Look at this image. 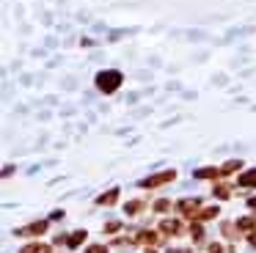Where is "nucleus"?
Here are the masks:
<instances>
[{"label":"nucleus","mask_w":256,"mask_h":253,"mask_svg":"<svg viewBox=\"0 0 256 253\" xmlns=\"http://www.w3.org/2000/svg\"><path fill=\"white\" fill-rule=\"evenodd\" d=\"M220 170H215V168H201V170H196V176L198 179H210V176H218Z\"/></svg>","instance_id":"nucleus-10"},{"label":"nucleus","mask_w":256,"mask_h":253,"mask_svg":"<svg viewBox=\"0 0 256 253\" xmlns=\"http://www.w3.org/2000/svg\"><path fill=\"white\" fill-rule=\"evenodd\" d=\"M248 240H250V245H256V231H250V236H248Z\"/></svg>","instance_id":"nucleus-21"},{"label":"nucleus","mask_w":256,"mask_h":253,"mask_svg":"<svg viewBox=\"0 0 256 253\" xmlns=\"http://www.w3.org/2000/svg\"><path fill=\"white\" fill-rule=\"evenodd\" d=\"M168 206H171V204H168V201H157V206H154V209H157V212H166Z\"/></svg>","instance_id":"nucleus-18"},{"label":"nucleus","mask_w":256,"mask_h":253,"mask_svg":"<svg viewBox=\"0 0 256 253\" xmlns=\"http://www.w3.org/2000/svg\"><path fill=\"white\" fill-rule=\"evenodd\" d=\"M215 214H218V206H206V209H198L196 218H198V220H210V218H215Z\"/></svg>","instance_id":"nucleus-8"},{"label":"nucleus","mask_w":256,"mask_h":253,"mask_svg":"<svg viewBox=\"0 0 256 253\" xmlns=\"http://www.w3.org/2000/svg\"><path fill=\"white\" fill-rule=\"evenodd\" d=\"M86 253H108V248H102V245H91Z\"/></svg>","instance_id":"nucleus-17"},{"label":"nucleus","mask_w":256,"mask_h":253,"mask_svg":"<svg viewBox=\"0 0 256 253\" xmlns=\"http://www.w3.org/2000/svg\"><path fill=\"white\" fill-rule=\"evenodd\" d=\"M240 228H242V231H250V228H254V220H250V218H242V220H240Z\"/></svg>","instance_id":"nucleus-13"},{"label":"nucleus","mask_w":256,"mask_h":253,"mask_svg":"<svg viewBox=\"0 0 256 253\" xmlns=\"http://www.w3.org/2000/svg\"><path fill=\"white\" fill-rule=\"evenodd\" d=\"M206 253H223V248L218 245V242H212V245H210V250H206Z\"/></svg>","instance_id":"nucleus-19"},{"label":"nucleus","mask_w":256,"mask_h":253,"mask_svg":"<svg viewBox=\"0 0 256 253\" xmlns=\"http://www.w3.org/2000/svg\"><path fill=\"white\" fill-rule=\"evenodd\" d=\"M157 236L154 234H138V242H154Z\"/></svg>","instance_id":"nucleus-16"},{"label":"nucleus","mask_w":256,"mask_h":253,"mask_svg":"<svg viewBox=\"0 0 256 253\" xmlns=\"http://www.w3.org/2000/svg\"><path fill=\"white\" fill-rule=\"evenodd\" d=\"M240 187H256V168L245 170V174L240 176Z\"/></svg>","instance_id":"nucleus-5"},{"label":"nucleus","mask_w":256,"mask_h":253,"mask_svg":"<svg viewBox=\"0 0 256 253\" xmlns=\"http://www.w3.org/2000/svg\"><path fill=\"white\" fill-rule=\"evenodd\" d=\"M96 86H100L105 94L116 91V88L122 86V72H116V69H108V72H102V74L96 77Z\"/></svg>","instance_id":"nucleus-1"},{"label":"nucleus","mask_w":256,"mask_h":253,"mask_svg":"<svg viewBox=\"0 0 256 253\" xmlns=\"http://www.w3.org/2000/svg\"><path fill=\"white\" fill-rule=\"evenodd\" d=\"M140 206H144L140 201H132V204H127V214H135V212H140Z\"/></svg>","instance_id":"nucleus-14"},{"label":"nucleus","mask_w":256,"mask_h":253,"mask_svg":"<svg viewBox=\"0 0 256 253\" xmlns=\"http://www.w3.org/2000/svg\"><path fill=\"white\" fill-rule=\"evenodd\" d=\"M22 253H47V248H42V245H28V248H22Z\"/></svg>","instance_id":"nucleus-12"},{"label":"nucleus","mask_w":256,"mask_h":253,"mask_svg":"<svg viewBox=\"0 0 256 253\" xmlns=\"http://www.w3.org/2000/svg\"><path fill=\"white\" fill-rule=\"evenodd\" d=\"M83 240H86V231H74V234L69 236L66 242H69V248H74V245H80V242H83Z\"/></svg>","instance_id":"nucleus-9"},{"label":"nucleus","mask_w":256,"mask_h":253,"mask_svg":"<svg viewBox=\"0 0 256 253\" xmlns=\"http://www.w3.org/2000/svg\"><path fill=\"white\" fill-rule=\"evenodd\" d=\"M47 231V223L44 220H39V223H34V226H28V228H22L20 234H44Z\"/></svg>","instance_id":"nucleus-7"},{"label":"nucleus","mask_w":256,"mask_h":253,"mask_svg":"<svg viewBox=\"0 0 256 253\" xmlns=\"http://www.w3.org/2000/svg\"><path fill=\"white\" fill-rule=\"evenodd\" d=\"M174 170H162V174H154V176H149V179H144L140 182V187H160V184H168V182H174Z\"/></svg>","instance_id":"nucleus-2"},{"label":"nucleus","mask_w":256,"mask_h":253,"mask_svg":"<svg viewBox=\"0 0 256 253\" xmlns=\"http://www.w3.org/2000/svg\"><path fill=\"white\" fill-rule=\"evenodd\" d=\"M160 228H162V234H166V236H174V234H179V231H182V226H179L176 220H166Z\"/></svg>","instance_id":"nucleus-4"},{"label":"nucleus","mask_w":256,"mask_h":253,"mask_svg":"<svg viewBox=\"0 0 256 253\" xmlns=\"http://www.w3.org/2000/svg\"><path fill=\"white\" fill-rule=\"evenodd\" d=\"M237 168H240V162H237V160H232V162H226L220 168V174H232V170H237Z\"/></svg>","instance_id":"nucleus-11"},{"label":"nucleus","mask_w":256,"mask_h":253,"mask_svg":"<svg viewBox=\"0 0 256 253\" xmlns=\"http://www.w3.org/2000/svg\"><path fill=\"white\" fill-rule=\"evenodd\" d=\"M179 212L196 218V214H198V201H196V198H193V201H182V204H179Z\"/></svg>","instance_id":"nucleus-3"},{"label":"nucleus","mask_w":256,"mask_h":253,"mask_svg":"<svg viewBox=\"0 0 256 253\" xmlns=\"http://www.w3.org/2000/svg\"><path fill=\"white\" fill-rule=\"evenodd\" d=\"M116 198H118V190L113 187L110 192H105V196H100V198H96V204H100V206H110V204L116 201Z\"/></svg>","instance_id":"nucleus-6"},{"label":"nucleus","mask_w":256,"mask_h":253,"mask_svg":"<svg viewBox=\"0 0 256 253\" xmlns=\"http://www.w3.org/2000/svg\"><path fill=\"white\" fill-rule=\"evenodd\" d=\"M215 196H218V198H226V196H228V187H223V184L215 187Z\"/></svg>","instance_id":"nucleus-15"},{"label":"nucleus","mask_w":256,"mask_h":253,"mask_svg":"<svg viewBox=\"0 0 256 253\" xmlns=\"http://www.w3.org/2000/svg\"><path fill=\"white\" fill-rule=\"evenodd\" d=\"M105 231H110V234H113V231H118V223H108Z\"/></svg>","instance_id":"nucleus-20"}]
</instances>
